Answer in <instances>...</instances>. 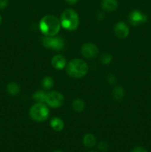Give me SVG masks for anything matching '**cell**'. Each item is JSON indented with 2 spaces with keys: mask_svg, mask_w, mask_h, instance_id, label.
<instances>
[{
  "mask_svg": "<svg viewBox=\"0 0 151 152\" xmlns=\"http://www.w3.org/2000/svg\"><path fill=\"white\" fill-rule=\"evenodd\" d=\"M61 22L54 15H46L39 22V29L46 37L56 36L60 31Z\"/></svg>",
  "mask_w": 151,
  "mask_h": 152,
  "instance_id": "cell-1",
  "label": "cell"
},
{
  "mask_svg": "<svg viewBox=\"0 0 151 152\" xmlns=\"http://www.w3.org/2000/svg\"><path fill=\"white\" fill-rule=\"evenodd\" d=\"M66 71L70 77L79 79L87 74L88 66L82 59H74L68 62L66 67Z\"/></svg>",
  "mask_w": 151,
  "mask_h": 152,
  "instance_id": "cell-2",
  "label": "cell"
},
{
  "mask_svg": "<svg viewBox=\"0 0 151 152\" xmlns=\"http://www.w3.org/2000/svg\"><path fill=\"white\" fill-rule=\"evenodd\" d=\"M61 25L65 29L72 31L76 29L79 25V17L73 9H66L62 12L60 17Z\"/></svg>",
  "mask_w": 151,
  "mask_h": 152,
  "instance_id": "cell-3",
  "label": "cell"
},
{
  "mask_svg": "<svg viewBox=\"0 0 151 152\" xmlns=\"http://www.w3.org/2000/svg\"><path fill=\"white\" fill-rule=\"evenodd\" d=\"M30 118L36 122H44L48 118L50 111L46 105L41 102H37L33 105L29 111Z\"/></svg>",
  "mask_w": 151,
  "mask_h": 152,
  "instance_id": "cell-4",
  "label": "cell"
},
{
  "mask_svg": "<svg viewBox=\"0 0 151 152\" xmlns=\"http://www.w3.org/2000/svg\"><path fill=\"white\" fill-rule=\"evenodd\" d=\"M42 44L47 48L61 50L65 48V41L60 37H46L43 38Z\"/></svg>",
  "mask_w": 151,
  "mask_h": 152,
  "instance_id": "cell-5",
  "label": "cell"
},
{
  "mask_svg": "<svg viewBox=\"0 0 151 152\" xmlns=\"http://www.w3.org/2000/svg\"><path fill=\"white\" fill-rule=\"evenodd\" d=\"M64 96L60 92L51 91L47 94L46 103L50 107L53 108H57L62 106L64 103Z\"/></svg>",
  "mask_w": 151,
  "mask_h": 152,
  "instance_id": "cell-6",
  "label": "cell"
},
{
  "mask_svg": "<svg viewBox=\"0 0 151 152\" xmlns=\"http://www.w3.org/2000/svg\"><path fill=\"white\" fill-rule=\"evenodd\" d=\"M81 53L85 58L91 59L97 56L99 53V48L93 43H85L81 46Z\"/></svg>",
  "mask_w": 151,
  "mask_h": 152,
  "instance_id": "cell-7",
  "label": "cell"
},
{
  "mask_svg": "<svg viewBox=\"0 0 151 152\" xmlns=\"http://www.w3.org/2000/svg\"><path fill=\"white\" fill-rule=\"evenodd\" d=\"M128 20L132 25L136 26L140 24L145 23L147 21V17L144 13L138 10H134L129 14Z\"/></svg>",
  "mask_w": 151,
  "mask_h": 152,
  "instance_id": "cell-8",
  "label": "cell"
},
{
  "mask_svg": "<svg viewBox=\"0 0 151 152\" xmlns=\"http://www.w3.org/2000/svg\"><path fill=\"white\" fill-rule=\"evenodd\" d=\"M114 33L119 38H125L130 34V30L125 23L119 22L114 26Z\"/></svg>",
  "mask_w": 151,
  "mask_h": 152,
  "instance_id": "cell-9",
  "label": "cell"
},
{
  "mask_svg": "<svg viewBox=\"0 0 151 152\" xmlns=\"http://www.w3.org/2000/svg\"><path fill=\"white\" fill-rule=\"evenodd\" d=\"M51 65L57 70H62L66 65V59L65 56L61 54H57L53 56L51 59Z\"/></svg>",
  "mask_w": 151,
  "mask_h": 152,
  "instance_id": "cell-10",
  "label": "cell"
},
{
  "mask_svg": "<svg viewBox=\"0 0 151 152\" xmlns=\"http://www.w3.org/2000/svg\"><path fill=\"white\" fill-rule=\"evenodd\" d=\"M101 5L104 10L113 12L116 10L118 4L117 0H102Z\"/></svg>",
  "mask_w": 151,
  "mask_h": 152,
  "instance_id": "cell-11",
  "label": "cell"
},
{
  "mask_svg": "<svg viewBox=\"0 0 151 152\" xmlns=\"http://www.w3.org/2000/svg\"><path fill=\"white\" fill-rule=\"evenodd\" d=\"M50 126L53 130L56 132H61L65 126V123L61 118L54 117L50 120Z\"/></svg>",
  "mask_w": 151,
  "mask_h": 152,
  "instance_id": "cell-12",
  "label": "cell"
},
{
  "mask_svg": "<svg viewBox=\"0 0 151 152\" xmlns=\"http://www.w3.org/2000/svg\"><path fill=\"white\" fill-rule=\"evenodd\" d=\"M96 139L93 134H86L83 138V143L87 148H91L96 145Z\"/></svg>",
  "mask_w": 151,
  "mask_h": 152,
  "instance_id": "cell-13",
  "label": "cell"
},
{
  "mask_svg": "<svg viewBox=\"0 0 151 152\" xmlns=\"http://www.w3.org/2000/svg\"><path fill=\"white\" fill-rule=\"evenodd\" d=\"M7 91L11 96H16L19 94L21 91V88L18 83L11 82L7 86Z\"/></svg>",
  "mask_w": 151,
  "mask_h": 152,
  "instance_id": "cell-14",
  "label": "cell"
},
{
  "mask_svg": "<svg viewBox=\"0 0 151 152\" xmlns=\"http://www.w3.org/2000/svg\"><path fill=\"white\" fill-rule=\"evenodd\" d=\"M113 98L115 101H121L124 96V90L121 86H117L113 89L112 91Z\"/></svg>",
  "mask_w": 151,
  "mask_h": 152,
  "instance_id": "cell-15",
  "label": "cell"
},
{
  "mask_svg": "<svg viewBox=\"0 0 151 152\" xmlns=\"http://www.w3.org/2000/svg\"><path fill=\"white\" fill-rule=\"evenodd\" d=\"M72 108L76 112H81L85 108V103L81 99H76L72 102Z\"/></svg>",
  "mask_w": 151,
  "mask_h": 152,
  "instance_id": "cell-16",
  "label": "cell"
},
{
  "mask_svg": "<svg viewBox=\"0 0 151 152\" xmlns=\"http://www.w3.org/2000/svg\"><path fill=\"white\" fill-rule=\"evenodd\" d=\"M46 97H47V94L43 91H37L33 95L34 100L36 101L37 102H41V103L46 102Z\"/></svg>",
  "mask_w": 151,
  "mask_h": 152,
  "instance_id": "cell-17",
  "label": "cell"
},
{
  "mask_svg": "<svg viewBox=\"0 0 151 152\" xmlns=\"http://www.w3.org/2000/svg\"><path fill=\"white\" fill-rule=\"evenodd\" d=\"M53 85H54V80L52 77H49V76L44 77L42 81H41V86L46 90H49V89L51 88Z\"/></svg>",
  "mask_w": 151,
  "mask_h": 152,
  "instance_id": "cell-18",
  "label": "cell"
},
{
  "mask_svg": "<svg viewBox=\"0 0 151 152\" xmlns=\"http://www.w3.org/2000/svg\"><path fill=\"white\" fill-rule=\"evenodd\" d=\"M113 56L112 55L108 53H104L100 56V62L103 65H109L110 62L112 61Z\"/></svg>",
  "mask_w": 151,
  "mask_h": 152,
  "instance_id": "cell-19",
  "label": "cell"
},
{
  "mask_svg": "<svg viewBox=\"0 0 151 152\" xmlns=\"http://www.w3.org/2000/svg\"><path fill=\"white\" fill-rule=\"evenodd\" d=\"M98 148H99V149L100 150V151H107L108 148H109V145H108L107 142H105V141H102V142H99V145H98Z\"/></svg>",
  "mask_w": 151,
  "mask_h": 152,
  "instance_id": "cell-20",
  "label": "cell"
},
{
  "mask_svg": "<svg viewBox=\"0 0 151 152\" xmlns=\"http://www.w3.org/2000/svg\"><path fill=\"white\" fill-rule=\"evenodd\" d=\"M107 82L110 83V84H114V83H115V80H116V78H115V77L114 75H113V74H110V75H108L107 77Z\"/></svg>",
  "mask_w": 151,
  "mask_h": 152,
  "instance_id": "cell-21",
  "label": "cell"
},
{
  "mask_svg": "<svg viewBox=\"0 0 151 152\" xmlns=\"http://www.w3.org/2000/svg\"><path fill=\"white\" fill-rule=\"evenodd\" d=\"M8 0H0V10L4 9L8 5Z\"/></svg>",
  "mask_w": 151,
  "mask_h": 152,
  "instance_id": "cell-22",
  "label": "cell"
},
{
  "mask_svg": "<svg viewBox=\"0 0 151 152\" xmlns=\"http://www.w3.org/2000/svg\"><path fill=\"white\" fill-rule=\"evenodd\" d=\"M131 152H148V151L143 147H136L132 150Z\"/></svg>",
  "mask_w": 151,
  "mask_h": 152,
  "instance_id": "cell-23",
  "label": "cell"
},
{
  "mask_svg": "<svg viewBox=\"0 0 151 152\" xmlns=\"http://www.w3.org/2000/svg\"><path fill=\"white\" fill-rule=\"evenodd\" d=\"M78 0H66L67 2L70 4H75L78 2Z\"/></svg>",
  "mask_w": 151,
  "mask_h": 152,
  "instance_id": "cell-24",
  "label": "cell"
},
{
  "mask_svg": "<svg viewBox=\"0 0 151 152\" xmlns=\"http://www.w3.org/2000/svg\"><path fill=\"white\" fill-rule=\"evenodd\" d=\"M1 21H2V18H1V14H0V25H1Z\"/></svg>",
  "mask_w": 151,
  "mask_h": 152,
  "instance_id": "cell-25",
  "label": "cell"
},
{
  "mask_svg": "<svg viewBox=\"0 0 151 152\" xmlns=\"http://www.w3.org/2000/svg\"><path fill=\"white\" fill-rule=\"evenodd\" d=\"M53 152H62V151H59V150H57V151H53Z\"/></svg>",
  "mask_w": 151,
  "mask_h": 152,
  "instance_id": "cell-26",
  "label": "cell"
},
{
  "mask_svg": "<svg viewBox=\"0 0 151 152\" xmlns=\"http://www.w3.org/2000/svg\"><path fill=\"white\" fill-rule=\"evenodd\" d=\"M90 152H96V151H90Z\"/></svg>",
  "mask_w": 151,
  "mask_h": 152,
  "instance_id": "cell-27",
  "label": "cell"
},
{
  "mask_svg": "<svg viewBox=\"0 0 151 152\" xmlns=\"http://www.w3.org/2000/svg\"><path fill=\"white\" fill-rule=\"evenodd\" d=\"M150 80H151V77H150Z\"/></svg>",
  "mask_w": 151,
  "mask_h": 152,
  "instance_id": "cell-28",
  "label": "cell"
}]
</instances>
